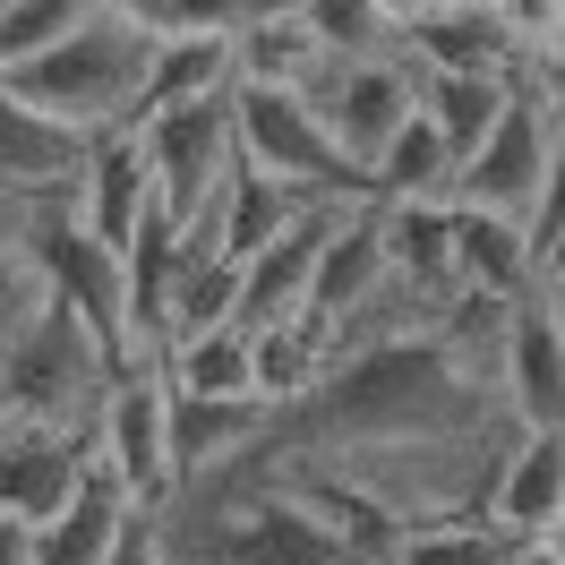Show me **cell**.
Here are the masks:
<instances>
[{
  "mask_svg": "<svg viewBox=\"0 0 565 565\" xmlns=\"http://www.w3.org/2000/svg\"><path fill=\"white\" fill-rule=\"evenodd\" d=\"M232 318H241V266H232V257L206 241L198 257H189V275H180V300H172V343L223 334Z\"/></svg>",
  "mask_w": 565,
  "mask_h": 565,
  "instance_id": "19",
  "label": "cell"
},
{
  "mask_svg": "<svg viewBox=\"0 0 565 565\" xmlns=\"http://www.w3.org/2000/svg\"><path fill=\"white\" fill-rule=\"evenodd\" d=\"M146 154H154V214L189 232V241H214V214L241 180V120H232V95L189 111H163L146 120Z\"/></svg>",
  "mask_w": 565,
  "mask_h": 565,
  "instance_id": "3",
  "label": "cell"
},
{
  "mask_svg": "<svg viewBox=\"0 0 565 565\" xmlns=\"http://www.w3.org/2000/svg\"><path fill=\"white\" fill-rule=\"evenodd\" d=\"M95 462H104L138 505H172V377L163 360H146L129 377H111L104 428H95Z\"/></svg>",
  "mask_w": 565,
  "mask_h": 565,
  "instance_id": "5",
  "label": "cell"
},
{
  "mask_svg": "<svg viewBox=\"0 0 565 565\" xmlns=\"http://www.w3.org/2000/svg\"><path fill=\"white\" fill-rule=\"evenodd\" d=\"M352 206H318V214H300L291 232H282L266 257H248L241 266V334H282V326H309V282H318V248L326 232L343 223Z\"/></svg>",
  "mask_w": 565,
  "mask_h": 565,
  "instance_id": "9",
  "label": "cell"
},
{
  "mask_svg": "<svg viewBox=\"0 0 565 565\" xmlns=\"http://www.w3.org/2000/svg\"><path fill=\"white\" fill-rule=\"evenodd\" d=\"M104 403H111V360L61 300L0 352V428H61V437L95 446Z\"/></svg>",
  "mask_w": 565,
  "mask_h": 565,
  "instance_id": "2",
  "label": "cell"
},
{
  "mask_svg": "<svg viewBox=\"0 0 565 565\" xmlns=\"http://www.w3.org/2000/svg\"><path fill=\"white\" fill-rule=\"evenodd\" d=\"M505 104H514L505 77H420V111L437 120V138L455 146V163L480 154V138L505 120Z\"/></svg>",
  "mask_w": 565,
  "mask_h": 565,
  "instance_id": "18",
  "label": "cell"
},
{
  "mask_svg": "<svg viewBox=\"0 0 565 565\" xmlns=\"http://www.w3.org/2000/svg\"><path fill=\"white\" fill-rule=\"evenodd\" d=\"M77 214H86V232H95L104 248L129 257V241H138L146 214H154V154H146V129H111V138H95L86 180H77Z\"/></svg>",
  "mask_w": 565,
  "mask_h": 565,
  "instance_id": "11",
  "label": "cell"
},
{
  "mask_svg": "<svg viewBox=\"0 0 565 565\" xmlns=\"http://www.w3.org/2000/svg\"><path fill=\"white\" fill-rule=\"evenodd\" d=\"M77 18H86L77 0H0V77L26 70V61H43Z\"/></svg>",
  "mask_w": 565,
  "mask_h": 565,
  "instance_id": "20",
  "label": "cell"
},
{
  "mask_svg": "<svg viewBox=\"0 0 565 565\" xmlns=\"http://www.w3.org/2000/svg\"><path fill=\"white\" fill-rule=\"evenodd\" d=\"M146 70H154V43H146L138 9L111 0V9H86L43 61L9 70L0 86H9L26 111H43L52 129H70V138L95 146V138H111V129H138Z\"/></svg>",
  "mask_w": 565,
  "mask_h": 565,
  "instance_id": "1",
  "label": "cell"
},
{
  "mask_svg": "<svg viewBox=\"0 0 565 565\" xmlns=\"http://www.w3.org/2000/svg\"><path fill=\"white\" fill-rule=\"evenodd\" d=\"M403 61L420 77H523V9H480V0H446V9H403Z\"/></svg>",
  "mask_w": 565,
  "mask_h": 565,
  "instance_id": "6",
  "label": "cell"
},
{
  "mask_svg": "<svg viewBox=\"0 0 565 565\" xmlns=\"http://www.w3.org/2000/svg\"><path fill=\"white\" fill-rule=\"evenodd\" d=\"M163 377H172L180 403H257V343H248L241 326L198 334V343H172V352H163Z\"/></svg>",
  "mask_w": 565,
  "mask_h": 565,
  "instance_id": "17",
  "label": "cell"
},
{
  "mask_svg": "<svg viewBox=\"0 0 565 565\" xmlns=\"http://www.w3.org/2000/svg\"><path fill=\"white\" fill-rule=\"evenodd\" d=\"M394 565H514V540L497 523H446V531H412Z\"/></svg>",
  "mask_w": 565,
  "mask_h": 565,
  "instance_id": "21",
  "label": "cell"
},
{
  "mask_svg": "<svg viewBox=\"0 0 565 565\" xmlns=\"http://www.w3.org/2000/svg\"><path fill=\"white\" fill-rule=\"evenodd\" d=\"M86 154L95 146L52 129L43 111H26L9 86H0V198H43V189H70L86 180Z\"/></svg>",
  "mask_w": 565,
  "mask_h": 565,
  "instance_id": "14",
  "label": "cell"
},
{
  "mask_svg": "<svg viewBox=\"0 0 565 565\" xmlns=\"http://www.w3.org/2000/svg\"><path fill=\"white\" fill-rule=\"evenodd\" d=\"M129 514H154V505H138V497L120 489L104 462H95V471H86V489H77V505H70L52 531H43L35 565H111V548H120Z\"/></svg>",
  "mask_w": 565,
  "mask_h": 565,
  "instance_id": "15",
  "label": "cell"
},
{
  "mask_svg": "<svg viewBox=\"0 0 565 565\" xmlns=\"http://www.w3.org/2000/svg\"><path fill=\"white\" fill-rule=\"evenodd\" d=\"M455 282H462V300L523 309L531 291H540V241H531V223L455 206Z\"/></svg>",
  "mask_w": 565,
  "mask_h": 565,
  "instance_id": "12",
  "label": "cell"
},
{
  "mask_svg": "<svg viewBox=\"0 0 565 565\" xmlns=\"http://www.w3.org/2000/svg\"><path fill=\"white\" fill-rule=\"evenodd\" d=\"M95 471V446L86 437H61V428H0V514L26 531H52L77 505Z\"/></svg>",
  "mask_w": 565,
  "mask_h": 565,
  "instance_id": "8",
  "label": "cell"
},
{
  "mask_svg": "<svg viewBox=\"0 0 565 565\" xmlns=\"http://www.w3.org/2000/svg\"><path fill=\"white\" fill-rule=\"evenodd\" d=\"M318 77V43H309V9H248L232 35V86H309Z\"/></svg>",
  "mask_w": 565,
  "mask_h": 565,
  "instance_id": "16",
  "label": "cell"
},
{
  "mask_svg": "<svg viewBox=\"0 0 565 565\" xmlns=\"http://www.w3.org/2000/svg\"><path fill=\"white\" fill-rule=\"evenodd\" d=\"M35 548H43V531H26V523L0 514V565H35Z\"/></svg>",
  "mask_w": 565,
  "mask_h": 565,
  "instance_id": "25",
  "label": "cell"
},
{
  "mask_svg": "<svg viewBox=\"0 0 565 565\" xmlns=\"http://www.w3.org/2000/svg\"><path fill=\"white\" fill-rule=\"evenodd\" d=\"M489 523L514 548H531V540H548L565 523V437H531V428L514 437V455L497 471V497H489Z\"/></svg>",
  "mask_w": 565,
  "mask_h": 565,
  "instance_id": "13",
  "label": "cell"
},
{
  "mask_svg": "<svg viewBox=\"0 0 565 565\" xmlns=\"http://www.w3.org/2000/svg\"><path fill=\"white\" fill-rule=\"evenodd\" d=\"M531 241L540 248L565 241V129H557V146H548V189H540V206H531Z\"/></svg>",
  "mask_w": 565,
  "mask_h": 565,
  "instance_id": "23",
  "label": "cell"
},
{
  "mask_svg": "<svg viewBox=\"0 0 565 565\" xmlns=\"http://www.w3.org/2000/svg\"><path fill=\"white\" fill-rule=\"evenodd\" d=\"M52 309V282H43L35 257H0V352L26 334V326Z\"/></svg>",
  "mask_w": 565,
  "mask_h": 565,
  "instance_id": "22",
  "label": "cell"
},
{
  "mask_svg": "<svg viewBox=\"0 0 565 565\" xmlns=\"http://www.w3.org/2000/svg\"><path fill=\"white\" fill-rule=\"evenodd\" d=\"M497 386H505V412L531 437H565V334L548 326L540 291L505 318V352H497Z\"/></svg>",
  "mask_w": 565,
  "mask_h": 565,
  "instance_id": "10",
  "label": "cell"
},
{
  "mask_svg": "<svg viewBox=\"0 0 565 565\" xmlns=\"http://www.w3.org/2000/svg\"><path fill=\"white\" fill-rule=\"evenodd\" d=\"M309 111L326 120V138L334 154L352 163L360 180L377 172V154H386L403 129H412V111H420V70L412 61H360V70H318L309 86Z\"/></svg>",
  "mask_w": 565,
  "mask_h": 565,
  "instance_id": "4",
  "label": "cell"
},
{
  "mask_svg": "<svg viewBox=\"0 0 565 565\" xmlns=\"http://www.w3.org/2000/svg\"><path fill=\"white\" fill-rule=\"evenodd\" d=\"M540 309H548V326L565 334V275H548V282H540Z\"/></svg>",
  "mask_w": 565,
  "mask_h": 565,
  "instance_id": "26",
  "label": "cell"
},
{
  "mask_svg": "<svg viewBox=\"0 0 565 565\" xmlns=\"http://www.w3.org/2000/svg\"><path fill=\"white\" fill-rule=\"evenodd\" d=\"M548 146H557V120H548V111H540L523 86H514L505 120H497L489 138H480V154L455 172V206H471V214H514V223H531L540 189H548Z\"/></svg>",
  "mask_w": 565,
  "mask_h": 565,
  "instance_id": "7",
  "label": "cell"
},
{
  "mask_svg": "<svg viewBox=\"0 0 565 565\" xmlns=\"http://www.w3.org/2000/svg\"><path fill=\"white\" fill-rule=\"evenodd\" d=\"M26 232H35V198H0V257H26Z\"/></svg>",
  "mask_w": 565,
  "mask_h": 565,
  "instance_id": "24",
  "label": "cell"
}]
</instances>
